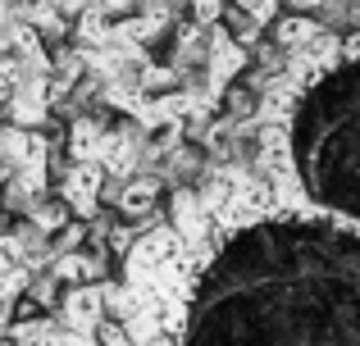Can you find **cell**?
<instances>
[{
  "mask_svg": "<svg viewBox=\"0 0 360 346\" xmlns=\"http://www.w3.org/2000/svg\"><path fill=\"white\" fill-rule=\"evenodd\" d=\"M178 346H360V228L315 210L224 228Z\"/></svg>",
  "mask_w": 360,
  "mask_h": 346,
  "instance_id": "obj_1",
  "label": "cell"
},
{
  "mask_svg": "<svg viewBox=\"0 0 360 346\" xmlns=\"http://www.w3.org/2000/svg\"><path fill=\"white\" fill-rule=\"evenodd\" d=\"M260 124H288L306 210L360 228V36L342 64L315 78H274L255 105Z\"/></svg>",
  "mask_w": 360,
  "mask_h": 346,
  "instance_id": "obj_2",
  "label": "cell"
},
{
  "mask_svg": "<svg viewBox=\"0 0 360 346\" xmlns=\"http://www.w3.org/2000/svg\"><path fill=\"white\" fill-rule=\"evenodd\" d=\"M169 223H174V232L187 241L192 251H210L214 241V214L205 210V201H201V192H174V201H169Z\"/></svg>",
  "mask_w": 360,
  "mask_h": 346,
  "instance_id": "obj_3",
  "label": "cell"
},
{
  "mask_svg": "<svg viewBox=\"0 0 360 346\" xmlns=\"http://www.w3.org/2000/svg\"><path fill=\"white\" fill-rule=\"evenodd\" d=\"M105 314H110V301H105V287H73V292L60 296V324L73 333H91L96 338L105 328Z\"/></svg>",
  "mask_w": 360,
  "mask_h": 346,
  "instance_id": "obj_4",
  "label": "cell"
},
{
  "mask_svg": "<svg viewBox=\"0 0 360 346\" xmlns=\"http://www.w3.org/2000/svg\"><path fill=\"white\" fill-rule=\"evenodd\" d=\"M101 187H105V164H69L64 173V187H60V201L69 205L73 214H96V201H101Z\"/></svg>",
  "mask_w": 360,
  "mask_h": 346,
  "instance_id": "obj_5",
  "label": "cell"
},
{
  "mask_svg": "<svg viewBox=\"0 0 360 346\" xmlns=\"http://www.w3.org/2000/svg\"><path fill=\"white\" fill-rule=\"evenodd\" d=\"M242 69H246L242 41H233L229 32H214L210 36V55H205V91H214V96H219V91L229 87Z\"/></svg>",
  "mask_w": 360,
  "mask_h": 346,
  "instance_id": "obj_6",
  "label": "cell"
},
{
  "mask_svg": "<svg viewBox=\"0 0 360 346\" xmlns=\"http://www.w3.org/2000/svg\"><path fill=\"white\" fill-rule=\"evenodd\" d=\"M115 151V133H110L101 119H78L69 128V155L73 164H105Z\"/></svg>",
  "mask_w": 360,
  "mask_h": 346,
  "instance_id": "obj_7",
  "label": "cell"
},
{
  "mask_svg": "<svg viewBox=\"0 0 360 346\" xmlns=\"http://www.w3.org/2000/svg\"><path fill=\"white\" fill-rule=\"evenodd\" d=\"M51 96H55V87L46 78H27L18 91H9V124L14 128H37L46 114H51Z\"/></svg>",
  "mask_w": 360,
  "mask_h": 346,
  "instance_id": "obj_8",
  "label": "cell"
},
{
  "mask_svg": "<svg viewBox=\"0 0 360 346\" xmlns=\"http://www.w3.org/2000/svg\"><path fill=\"white\" fill-rule=\"evenodd\" d=\"M155 201H160V182L155 178H137V182H128L119 192V210L128 214V219H146V214L155 210Z\"/></svg>",
  "mask_w": 360,
  "mask_h": 346,
  "instance_id": "obj_9",
  "label": "cell"
},
{
  "mask_svg": "<svg viewBox=\"0 0 360 346\" xmlns=\"http://www.w3.org/2000/svg\"><path fill=\"white\" fill-rule=\"evenodd\" d=\"M274 36H278V46H283V51H292V55H297V51H306V46H315L319 36H324V27H319L315 18H283Z\"/></svg>",
  "mask_w": 360,
  "mask_h": 346,
  "instance_id": "obj_10",
  "label": "cell"
},
{
  "mask_svg": "<svg viewBox=\"0 0 360 346\" xmlns=\"http://www.w3.org/2000/svg\"><path fill=\"white\" fill-rule=\"evenodd\" d=\"M18 18H23V23H32L37 32H46V36H64V9L55 5V0H32V5H18Z\"/></svg>",
  "mask_w": 360,
  "mask_h": 346,
  "instance_id": "obj_11",
  "label": "cell"
},
{
  "mask_svg": "<svg viewBox=\"0 0 360 346\" xmlns=\"http://www.w3.org/2000/svg\"><path fill=\"white\" fill-rule=\"evenodd\" d=\"M55 278L60 283H91V278H101V260L96 255H78V251H69V255H55Z\"/></svg>",
  "mask_w": 360,
  "mask_h": 346,
  "instance_id": "obj_12",
  "label": "cell"
},
{
  "mask_svg": "<svg viewBox=\"0 0 360 346\" xmlns=\"http://www.w3.org/2000/svg\"><path fill=\"white\" fill-rule=\"evenodd\" d=\"M132 164H137V137L123 128V133H115V151H110V160H105V173L110 178H123Z\"/></svg>",
  "mask_w": 360,
  "mask_h": 346,
  "instance_id": "obj_13",
  "label": "cell"
},
{
  "mask_svg": "<svg viewBox=\"0 0 360 346\" xmlns=\"http://www.w3.org/2000/svg\"><path fill=\"white\" fill-rule=\"evenodd\" d=\"M64 223H69V205L64 201H32V228L37 232H64Z\"/></svg>",
  "mask_w": 360,
  "mask_h": 346,
  "instance_id": "obj_14",
  "label": "cell"
},
{
  "mask_svg": "<svg viewBox=\"0 0 360 346\" xmlns=\"http://www.w3.org/2000/svg\"><path fill=\"white\" fill-rule=\"evenodd\" d=\"M32 274H37V269H27V265H5V310L9 314H14V301L27 292Z\"/></svg>",
  "mask_w": 360,
  "mask_h": 346,
  "instance_id": "obj_15",
  "label": "cell"
},
{
  "mask_svg": "<svg viewBox=\"0 0 360 346\" xmlns=\"http://www.w3.org/2000/svg\"><path fill=\"white\" fill-rule=\"evenodd\" d=\"M242 14L251 18L255 27H264V23H274V14H278V0H242Z\"/></svg>",
  "mask_w": 360,
  "mask_h": 346,
  "instance_id": "obj_16",
  "label": "cell"
},
{
  "mask_svg": "<svg viewBox=\"0 0 360 346\" xmlns=\"http://www.w3.org/2000/svg\"><path fill=\"white\" fill-rule=\"evenodd\" d=\"M51 346H101V338H91V333H73V328L60 324V333H55Z\"/></svg>",
  "mask_w": 360,
  "mask_h": 346,
  "instance_id": "obj_17",
  "label": "cell"
},
{
  "mask_svg": "<svg viewBox=\"0 0 360 346\" xmlns=\"http://www.w3.org/2000/svg\"><path fill=\"white\" fill-rule=\"evenodd\" d=\"M224 5H229V0H192V14H196V23H214V18L224 14Z\"/></svg>",
  "mask_w": 360,
  "mask_h": 346,
  "instance_id": "obj_18",
  "label": "cell"
},
{
  "mask_svg": "<svg viewBox=\"0 0 360 346\" xmlns=\"http://www.w3.org/2000/svg\"><path fill=\"white\" fill-rule=\"evenodd\" d=\"M174 82V73H165V69H141V87H169Z\"/></svg>",
  "mask_w": 360,
  "mask_h": 346,
  "instance_id": "obj_19",
  "label": "cell"
},
{
  "mask_svg": "<svg viewBox=\"0 0 360 346\" xmlns=\"http://www.w3.org/2000/svg\"><path fill=\"white\" fill-rule=\"evenodd\" d=\"M128 9H137V0H105V14H128Z\"/></svg>",
  "mask_w": 360,
  "mask_h": 346,
  "instance_id": "obj_20",
  "label": "cell"
},
{
  "mask_svg": "<svg viewBox=\"0 0 360 346\" xmlns=\"http://www.w3.org/2000/svg\"><path fill=\"white\" fill-rule=\"evenodd\" d=\"M297 9H315V5H324V0H292Z\"/></svg>",
  "mask_w": 360,
  "mask_h": 346,
  "instance_id": "obj_21",
  "label": "cell"
}]
</instances>
